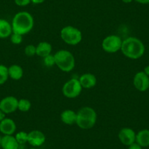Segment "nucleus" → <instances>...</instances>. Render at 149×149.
Segmentation results:
<instances>
[{"label": "nucleus", "instance_id": "f257e3e1", "mask_svg": "<svg viewBox=\"0 0 149 149\" xmlns=\"http://www.w3.org/2000/svg\"><path fill=\"white\" fill-rule=\"evenodd\" d=\"M121 51L127 58L136 60L144 55L146 48L140 39L134 37H130L123 40Z\"/></svg>", "mask_w": 149, "mask_h": 149}, {"label": "nucleus", "instance_id": "f03ea898", "mask_svg": "<svg viewBox=\"0 0 149 149\" xmlns=\"http://www.w3.org/2000/svg\"><path fill=\"white\" fill-rule=\"evenodd\" d=\"M13 32L25 35L32 30L34 26V20L32 15L28 12L22 11L15 15L12 21Z\"/></svg>", "mask_w": 149, "mask_h": 149}, {"label": "nucleus", "instance_id": "7ed1b4c3", "mask_svg": "<svg viewBox=\"0 0 149 149\" xmlns=\"http://www.w3.org/2000/svg\"><path fill=\"white\" fill-rule=\"evenodd\" d=\"M97 120V113L94 108L88 106L83 107L77 112L76 123L81 130H88L93 128Z\"/></svg>", "mask_w": 149, "mask_h": 149}, {"label": "nucleus", "instance_id": "20e7f679", "mask_svg": "<svg viewBox=\"0 0 149 149\" xmlns=\"http://www.w3.org/2000/svg\"><path fill=\"white\" fill-rule=\"evenodd\" d=\"M56 65L64 72H70L75 66V58L73 54L67 50H59L54 54Z\"/></svg>", "mask_w": 149, "mask_h": 149}, {"label": "nucleus", "instance_id": "39448f33", "mask_svg": "<svg viewBox=\"0 0 149 149\" xmlns=\"http://www.w3.org/2000/svg\"><path fill=\"white\" fill-rule=\"evenodd\" d=\"M60 37L66 44L76 45L81 42L83 38L82 32L79 29L73 26H66L61 29Z\"/></svg>", "mask_w": 149, "mask_h": 149}, {"label": "nucleus", "instance_id": "423d86ee", "mask_svg": "<svg viewBox=\"0 0 149 149\" xmlns=\"http://www.w3.org/2000/svg\"><path fill=\"white\" fill-rule=\"evenodd\" d=\"M123 40L116 34H110L104 37L102 42V48L108 54H115L121 51Z\"/></svg>", "mask_w": 149, "mask_h": 149}, {"label": "nucleus", "instance_id": "0eeeda50", "mask_svg": "<svg viewBox=\"0 0 149 149\" xmlns=\"http://www.w3.org/2000/svg\"><path fill=\"white\" fill-rule=\"evenodd\" d=\"M82 86L79 80L77 78H72L67 81L62 87L63 95L69 99H74L78 97L82 91Z\"/></svg>", "mask_w": 149, "mask_h": 149}, {"label": "nucleus", "instance_id": "6e6552de", "mask_svg": "<svg viewBox=\"0 0 149 149\" xmlns=\"http://www.w3.org/2000/svg\"><path fill=\"white\" fill-rule=\"evenodd\" d=\"M133 85L139 91H147L149 88V77L143 71L138 72L133 78Z\"/></svg>", "mask_w": 149, "mask_h": 149}, {"label": "nucleus", "instance_id": "1a4fd4ad", "mask_svg": "<svg viewBox=\"0 0 149 149\" xmlns=\"http://www.w3.org/2000/svg\"><path fill=\"white\" fill-rule=\"evenodd\" d=\"M18 100L13 96H8L0 101V110L5 114L12 113L18 110Z\"/></svg>", "mask_w": 149, "mask_h": 149}, {"label": "nucleus", "instance_id": "9d476101", "mask_svg": "<svg viewBox=\"0 0 149 149\" xmlns=\"http://www.w3.org/2000/svg\"><path fill=\"white\" fill-rule=\"evenodd\" d=\"M118 139L124 146H129L136 140V133L130 127H124L118 132Z\"/></svg>", "mask_w": 149, "mask_h": 149}, {"label": "nucleus", "instance_id": "9b49d317", "mask_svg": "<svg viewBox=\"0 0 149 149\" xmlns=\"http://www.w3.org/2000/svg\"><path fill=\"white\" fill-rule=\"evenodd\" d=\"M45 140V134L40 130H32L28 133V143L32 147L37 148L42 146Z\"/></svg>", "mask_w": 149, "mask_h": 149}, {"label": "nucleus", "instance_id": "f8f14e48", "mask_svg": "<svg viewBox=\"0 0 149 149\" xmlns=\"http://www.w3.org/2000/svg\"><path fill=\"white\" fill-rule=\"evenodd\" d=\"M78 80H79L82 88H86V89L94 88L97 82V77L94 74L89 72L81 74Z\"/></svg>", "mask_w": 149, "mask_h": 149}, {"label": "nucleus", "instance_id": "ddd939ff", "mask_svg": "<svg viewBox=\"0 0 149 149\" xmlns=\"http://www.w3.org/2000/svg\"><path fill=\"white\" fill-rule=\"evenodd\" d=\"M16 131L15 121L9 118H5L0 122V132L4 135H13Z\"/></svg>", "mask_w": 149, "mask_h": 149}, {"label": "nucleus", "instance_id": "4468645a", "mask_svg": "<svg viewBox=\"0 0 149 149\" xmlns=\"http://www.w3.org/2000/svg\"><path fill=\"white\" fill-rule=\"evenodd\" d=\"M60 118L64 124L72 125L76 123L77 112H74L71 109H66L64 111L61 112Z\"/></svg>", "mask_w": 149, "mask_h": 149}, {"label": "nucleus", "instance_id": "2eb2a0df", "mask_svg": "<svg viewBox=\"0 0 149 149\" xmlns=\"http://www.w3.org/2000/svg\"><path fill=\"white\" fill-rule=\"evenodd\" d=\"M51 51H52V45L48 42L42 41L37 44L36 46V55L42 58L51 54Z\"/></svg>", "mask_w": 149, "mask_h": 149}, {"label": "nucleus", "instance_id": "dca6fc26", "mask_svg": "<svg viewBox=\"0 0 149 149\" xmlns=\"http://www.w3.org/2000/svg\"><path fill=\"white\" fill-rule=\"evenodd\" d=\"M2 149H19V144L15 136L4 135L2 137Z\"/></svg>", "mask_w": 149, "mask_h": 149}, {"label": "nucleus", "instance_id": "f3484780", "mask_svg": "<svg viewBox=\"0 0 149 149\" xmlns=\"http://www.w3.org/2000/svg\"><path fill=\"white\" fill-rule=\"evenodd\" d=\"M135 142L141 147L149 146V130H142L136 134Z\"/></svg>", "mask_w": 149, "mask_h": 149}, {"label": "nucleus", "instance_id": "a211bd4d", "mask_svg": "<svg viewBox=\"0 0 149 149\" xmlns=\"http://www.w3.org/2000/svg\"><path fill=\"white\" fill-rule=\"evenodd\" d=\"M8 74H9V78H10L11 79L18 81L21 79L24 75V70L20 65L13 64L8 67Z\"/></svg>", "mask_w": 149, "mask_h": 149}, {"label": "nucleus", "instance_id": "6ab92c4d", "mask_svg": "<svg viewBox=\"0 0 149 149\" xmlns=\"http://www.w3.org/2000/svg\"><path fill=\"white\" fill-rule=\"evenodd\" d=\"M13 34L12 25L5 19L0 18V38L4 39L10 37Z\"/></svg>", "mask_w": 149, "mask_h": 149}, {"label": "nucleus", "instance_id": "aec40b11", "mask_svg": "<svg viewBox=\"0 0 149 149\" xmlns=\"http://www.w3.org/2000/svg\"><path fill=\"white\" fill-rule=\"evenodd\" d=\"M15 137L19 144V149H21V147H24L26 143H28V133L26 132H19L15 134Z\"/></svg>", "mask_w": 149, "mask_h": 149}, {"label": "nucleus", "instance_id": "412c9836", "mask_svg": "<svg viewBox=\"0 0 149 149\" xmlns=\"http://www.w3.org/2000/svg\"><path fill=\"white\" fill-rule=\"evenodd\" d=\"M31 104L29 100H26V99H21V100H18V110H19L20 111L24 112V113L28 112L31 109Z\"/></svg>", "mask_w": 149, "mask_h": 149}, {"label": "nucleus", "instance_id": "4be33fe9", "mask_svg": "<svg viewBox=\"0 0 149 149\" xmlns=\"http://www.w3.org/2000/svg\"><path fill=\"white\" fill-rule=\"evenodd\" d=\"M9 78L8 67L3 64H0V85L5 84Z\"/></svg>", "mask_w": 149, "mask_h": 149}, {"label": "nucleus", "instance_id": "5701e85b", "mask_svg": "<svg viewBox=\"0 0 149 149\" xmlns=\"http://www.w3.org/2000/svg\"><path fill=\"white\" fill-rule=\"evenodd\" d=\"M43 63L44 64H45V66H46V67H53V66L56 65L55 57H54V55L50 54V55L44 57Z\"/></svg>", "mask_w": 149, "mask_h": 149}, {"label": "nucleus", "instance_id": "b1692460", "mask_svg": "<svg viewBox=\"0 0 149 149\" xmlns=\"http://www.w3.org/2000/svg\"><path fill=\"white\" fill-rule=\"evenodd\" d=\"M10 41L14 45H19L23 41V35L13 32L10 35Z\"/></svg>", "mask_w": 149, "mask_h": 149}, {"label": "nucleus", "instance_id": "393cba45", "mask_svg": "<svg viewBox=\"0 0 149 149\" xmlns=\"http://www.w3.org/2000/svg\"><path fill=\"white\" fill-rule=\"evenodd\" d=\"M24 53H25V55L29 57L34 56V55H36V46L31 44L26 45L24 49Z\"/></svg>", "mask_w": 149, "mask_h": 149}, {"label": "nucleus", "instance_id": "a878e982", "mask_svg": "<svg viewBox=\"0 0 149 149\" xmlns=\"http://www.w3.org/2000/svg\"><path fill=\"white\" fill-rule=\"evenodd\" d=\"M15 5L20 7H25L31 2V0H14Z\"/></svg>", "mask_w": 149, "mask_h": 149}, {"label": "nucleus", "instance_id": "bb28decb", "mask_svg": "<svg viewBox=\"0 0 149 149\" xmlns=\"http://www.w3.org/2000/svg\"><path fill=\"white\" fill-rule=\"evenodd\" d=\"M128 149H143V147L140 146L138 143H137L136 142H134V143L131 144L130 146H128Z\"/></svg>", "mask_w": 149, "mask_h": 149}, {"label": "nucleus", "instance_id": "cd10ccee", "mask_svg": "<svg viewBox=\"0 0 149 149\" xmlns=\"http://www.w3.org/2000/svg\"><path fill=\"white\" fill-rule=\"evenodd\" d=\"M134 1L140 4H143V5H147V4H149V0H134Z\"/></svg>", "mask_w": 149, "mask_h": 149}, {"label": "nucleus", "instance_id": "c85d7f7f", "mask_svg": "<svg viewBox=\"0 0 149 149\" xmlns=\"http://www.w3.org/2000/svg\"><path fill=\"white\" fill-rule=\"evenodd\" d=\"M31 2L35 5H39V4H42L45 2V0H31Z\"/></svg>", "mask_w": 149, "mask_h": 149}, {"label": "nucleus", "instance_id": "c756f323", "mask_svg": "<svg viewBox=\"0 0 149 149\" xmlns=\"http://www.w3.org/2000/svg\"><path fill=\"white\" fill-rule=\"evenodd\" d=\"M5 115H6V114H5L4 112H2V110H0V122H1V121H2L3 119H5Z\"/></svg>", "mask_w": 149, "mask_h": 149}, {"label": "nucleus", "instance_id": "7c9ffc66", "mask_svg": "<svg viewBox=\"0 0 149 149\" xmlns=\"http://www.w3.org/2000/svg\"><path fill=\"white\" fill-rule=\"evenodd\" d=\"M143 72H144L146 73V74H147L148 76L149 77V65L146 66V67H145L144 70H143Z\"/></svg>", "mask_w": 149, "mask_h": 149}, {"label": "nucleus", "instance_id": "2f4dec72", "mask_svg": "<svg viewBox=\"0 0 149 149\" xmlns=\"http://www.w3.org/2000/svg\"><path fill=\"white\" fill-rule=\"evenodd\" d=\"M121 1H122L123 2H124V3L128 4V3H131V2H132L133 0H121Z\"/></svg>", "mask_w": 149, "mask_h": 149}, {"label": "nucleus", "instance_id": "473e14b6", "mask_svg": "<svg viewBox=\"0 0 149 149\" xmlns=\"http://www.w3.org/2000/svg\"><path fill=\"white\" fill-rule=\"evenodd\" d=\"M2 137H0V148H2Z\"/></svg>", "mask_w": 149, "mask_h": 149}, {"label": "nucleus", "instance_id": "72a5a7b5", "mask_svg": "<svg viewBox=\"0 0 149 149\" xmlns=\"http://www.w3.org/2000/svg\"><path fill=\"white\" fill-rule=\"evenodd\" d=\"M29 149H38V148H34V147H33V148H29Z\"/></svg>", "mask_w": 149, "mask_h": 149}]
</instances>
